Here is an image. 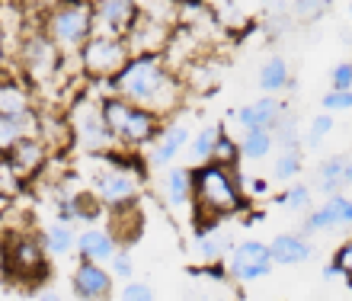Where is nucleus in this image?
Returning <instances> with one entry per match:
<instances>
[{"label": "nucleus", "instance_id": "obj_1", "mask_svg": "<svg viewBox=\"0 0 352 301\" xmlns=\"http://www.w3.org/2000/svg\"><path fill=\"white\" fill-rule=\"evenodd\" d=\"M112 96L148 109L157 119L176 113L183 106V80L164 65L160 55H131L122 71L109 80Z\"/></svg>", "mask_w": 352, "mask_h": 301}, {"label": "nucleus", "instance_id": "obj_2", "mask_svg": "<svg viewBox=\"0 0 352 301\" xmlns=\"http://www.w3.org/2000/svg\"><path fill=\"white\" fill-rule=\"evenodd\" d=\"M243 179H237V173L228 167H218V164H199V167L189 170V192H192L195 212L202 218H208L214 225V218L221 215H234L237 208L243 205Z\"/></svg>", "mask_w": 352, "mask_h": 301}, {"label": "nucleus", "instance_id": "obj_3", "mask_svg": "<svg viewBox=\"0 0 352 301\" xmlns=\"http://www.w3.org/2000/svg\"><path fill=\"white\" fill-rule=\"evenodd\" d=\"M100 113L112 135V142H116V148H125L129 154L154 144L160 129H164V119H157V115L148 113V109H138V106L125 103L119 96H106L100 103Z\"/></svg>", "mask_w": 352, "mask_h": 301}, {"label": "nucleus", "instance_id": "obj_4", "mask_svg": "<svg viewBox=\"0 0 352 301\" xmlns=\"http://www.w3.org/2000/svg\"><path fill=\"white\" fill-rule=\"evenodd\" d=\"M93 26V3H52L42 19V32L52 45L58 48V55H80V48L90 38Z\"/></svg>", "mask_w": 352, "mask_h": 301}, {"label": "nucleus", "instance_id": "obj_5", "mask_svg": "<svg viewBox=\"0 0 352 301\" xmlns=\"http://www.w3.org/2000/svg\"><path fill=\"white\" fill-rule=\"evenodd\" d=\"M3 269L19 285H38L48 276V254L42 237L29 231H10L3 237Z\"/></svg>", "mask_w": 352, "mask_h": 301}, {"label": "nucleus", "instance_id": "obj_6", "mask_svg": "<svg viewBox=\"0 0 352 301\" xmlns=\"http://www.w3.org/2000/svg\"><path fill=\"white\" fill-rule=\"evenodd\" d=\"M102 157L109 160V167L102 170L100 177L93 179V196L100 205H109V208H122V205H131L135 196H138V179L144 170L135 167V160H125L119 157L116 150L112 154H102Z\"/></svg>", "mask_w": 352, "mask_h": 301}, {"label": "nucleus", "instance_id": "obj_7", "mask_svg": "<svg viewBox=\"0 0 352 301\" xmlns=\"http://www.w3.org/2000/svg\"><path fill=\"white\" fill-rule=\"evenodd\" d=\"M67 132H71V142L77 144L80 150L87 154H112L116 150V142H112L109 129L102 122V113H100V103H93L90 96H80L71 113H67Z\"/></svg>", "mask_w": 352, "mask_h": 301}, {"label": "nucleus", "instance_id": "obj_8", "mask_svg": "<svg viewBox=\"0 0 352 301\" xmlns=\"http://www.w3.org/2000/svg\"><path fill=\"white\" fill-rule=\"evenodd\" d=\"M129 45L125 38H102V36H90L87 45L80 48V67L90 77H116L122 71V65L129 61Z\"/></svg>", "mask_w": 352, "mask_h": 301}, {"label": "nucleus", "instance_id": "obj_9", "mask_svg": "<svg viewBox=\"0 0 352 301\" xmlns=\"http://www.w3.org/2000/svg\"><path fill=\"white\" fill-rule=\"evenodd\" d=\"M141 7L131 0H100L93 3V26L90 36H102V38H125L138 19Z\"/></svg>", "mask_w": 352, "mask_h": 301}, {"label": "nucleus", "instance_id": "obj_10", "mask_svg": "<svg viewBox=\"0 0 352 301\" xmlns=\"http://www.w3.org/2000/svg\"><path fill=\"white\" fill-rule=\"evenodd\" d=\"M228 276L234 282H256L263 276L272 273V256H269V247L263 241H243V244L231 247V256H228Z\"/></svg>", "mask_w": 352, "mask_h": 301}, {"label": "nucleus", "instance_id": "obj_11", "mask_svg": "<svg viewBox=\"0 0 352 301\" xmlns=\"http://www.w3.org/2000/svg\"><path fill=\"white\" fill-rule=\"evenodd\" d=\"M23 65H26V71L32 74V80H38V84H45L48 77L58 74L61 55H58V48L45 38L42 29H38V32H29V36L23 38Z\"/></svg>", "mask_w": 352, "mask_h": 301}, {"label": "nucleus", "instance_id": "obj_12", "mask_svg": "<svg viewBox=\"0 0 352 301\" xmlns=\"http://www.w3.org/2000/svg\"><path fill=\"white\" fill-rule=\"evenodd\" d=\"M71 289L80 301H109L112 276L100 263H80L71 276Z\"/></svg>", "mask_w": 352, "mask_h": 301}, {"label": "nucleus", "instance_id": "obj_13", "mask_svg": "<svg viewBox=\"0 0 352 301\" xmlns=\"http://www.w3.org/2000/svg\"><path fill=\"white\" fill-rule=\"evenodd\" d=\"M282 115H285V103L276 100V96H263V100H256V103L234 109V119L241 122L243 132H253V129H266V132H272V125H276Z\"/></svg>", "mask_w": 352, "mask_h": 301}, {"label": "nucleus", "instance_id": "obj_14", "mask_svg": "<svg viewBox=\"0 0 352 301\" xmlns=\"http://www.w3.org/2000/svg\"><path fill=\"white\" fill-rule=\"evenodd\" d=\"M189 125L186 122H170L160 129L157 135V142H154V148H151V157L148 164L151 167H170L176 157H179V150L189 144Z\"/></svg>", "mask_w": 352, "mask_h": 301}, {"label": "nucleus", "instance_id": "obj_15", "mask_svg": "<svg viewBox=\"0 0 352 301\" xmlns=\"http://www.w3.org/2000/svg\"><path fill=\"white\" fill-rule=\"evenodd\" d=\"M74 250L80 254V263H100L102 266L116 256L119 244H116V237H112L109 231H102V227H87V231L77 234Z\"/></svg>", "mask_w": 352, "mask_h": 301}, {"label": "nucleus", "instance_id": "obj_16", "mask_svg": "<svg viewBox=\"0 0 352 301\" xmlns=\"http://www.w3.org/2000/svg\"><path fill=\"white\" fill-rule=\"evenodd\" d=\"M0 115H10V119L32 115V93L19 84L16 77L3 74V71H0Z\"/></svg>", "mask_w": 352, "mask_h": 301}, {"label": "nucleus", "instance_id": "obj_17", "mask_svg": "<svg viewBox=\"0 0 352 301\" xmlns=\"http://www.w3.org/2000/svg\"><path fill=\"white\" fill-rule=\"evenodd\" d=\"M269 256L278 266H301L311 260V244L305 234H278L269 241Z\"/></svg>", "mask_w": 352, "mask_h": 301}, {"label": "nucleus", "instance_id": "obj_18", "mask_svg": "<svg viewBox=\"0 0 352 301\" xmlns=\"http://www.w3.org/2000/svg\"><path fill=\"white\" fill-rule=\"evenodd\" d=\"M7 164L19 173V179L23 177H32L42 164H45V144H42V138L38 135H32V138H23V142L16 144V148L7 154Z\"/></svg>", "mask_w": 352, "mask_h": 301}, {"label": "nucleus", "instance_id": "obj_19", "mask_svg": "<svg viewBox=\"0 0 352 301\" xmlns=\"http://www.w3.org/2000/svg\"><path fill=\"white\" fill-rule=\"evenodd\" d=\"M32 135H38V115L36 113L26 115V119L0 115V157H7L23 138H32Z\"/></svg>", "mask_w": 352, "mask_h": 301}, {"label": "nucleus", "instance_id": "obj_20", "mask_svg": "<svg viewBox=\"0 0 352 301\" xmlns=\"http://www.w3.org/2000/svg\"><path fill=\"white\" fill-rule=\"evenodd\" d=\"M195 247H199V254H202L205 263H221L224 254H231V234L228 231H221V227H202L199 231V237H195Z\"/></svg>", "mask_w": 352, "mask_h": 301}, {"label": "nucleus", "instance_id": "obj_21", "mask_svg": "<svg viewBox=\"0 0 352 301\" xmlns=\"http://www.w3.org/2000/svg\"><path fill=\"white\" fill-rule=\"evenodd\" d=\"M346 157H327L320 167H317V192H324L327 199L330 196H340V189L346 186Z\"/></svg>", "mask_w": 352, "mask_h": 301}, {"label": "nucleus", "instance_id": "obj_22", "mask_svg": "<svg viewBox=\"0 0 352 301\" xmlns=\"http://www.w3.org/2000/svg\"><path fill=\"white\" fill-rule=\"evenodd\" d=\"M160 186H164V199H167L170 208H183L192 199V192H189V170L186 167H170Z\"/></svg>", "mask_w": 352, "mask_h": 301}, {"label": "nucleus", "instance_id": "obj_23", "mask_svg": "<svg viewBox=\"0 0 352 301\" xmlns=\"http://www.w3.org/2000/svg\"><path fill=\"white\" fill-rule=\"evenodd\" d=\"M74 244H77V234L71 231V225L52 221V225L42 231V247H45V254H52V256L74 254Z\"/></svg>", "mask_w": 352, "mask_h": 301}, {"label": "nucleus", "instance_id": "obj_24", "mask_svg": "<svg viewBox=\"0 0 352 301\" xmlns=\"http://www.w3.org/2000/svg\"><path fill=\"white\" fill-rule=\"evenodd\" d=\"M237 148H241V157H247V160H266L269 154H272V148H276V142H272V132L253 129V132L241 135Z\"/></svg>", "mask_w": 352, "mask_h": 301}, {"label": "nucleus", "instance_id": "obj_25", "mask_svg": "<svg viewBox=\"0 0 352 301\" xmlns=\"http://www.w3.org/2000/svg\"><path fill=\"white\" fill-rule=\"evenodd\" d=\"M260 87H263V93H266V96L278 93V90H285V87H288V65H285V58H269V61H263V67H260Z\"/></svg>", "mask_w": 352, "mask_h": 301}, {"label": "nucleus", "instance_id": "obj_26", "mask_svg": "<svg viewBox=\"0 0 352 301\" xmlns=\"http://www.w3.org/2000/svg\"><path fill=\"white\" fill-rule=\"evenodd\" d=\"M237 160H241V148H237V142H234L231 135H224V129H221L218 138H214V148H212V164L234 170Z\"/></svg>", "mask_w": 352, "mask_h": 301}, {"label": "nucleus", "instance_id": "obj_27", "mask_svg": "<svg viewBox=\"0 0 352 301\" xmlns=\"http://www.w3.org/2000/svg\"><path fill=\"white\" fill-rule=\"evenodd\" d=\"M218 132H221V125H205L202 132L192 138V144H189V157H192L195 164H208V160H212V148H214Z\"/></svg>", "mask_w": 352, "mask_h": 301}, {"label": "nucleus", "instance_id": "obj_28", "mask_svg": "<svg viewBox=\"0 0 352 301\" xmlns=\"http://www.w3.org/2000/svg\"><path fill=\"white\" fill-rule=\"evenodd\" d=\"M324 212L330 215L333 227H349L352 225V199L349 196H330Z\"/></svg>", "mask_w": 352, "mask_h": 301}, {"label": "nucleus", "instance_id": "obj_29", "mask_svg": "<svg viewBox=\"0 0 352 301\" xmlns=\"http://www.w3.org/2000/svg\"><path fill=\"white\" fill-rule=\"evenodd\" d=\"M278 205L292 208V212H305V208H311V186H305V183H292V186L278 196Z\"/></svg>", "mask_w": 352, "mask_h": 301}, {"label": "nucleus", "instance_id": "obj_30", "mask_svg": "<svg viewBox=\"0 0 352 301\" xmlns=\"http://www.w3.org/2000/svg\"><path fill=\"white\" fill-rule=\"evenodd\" d=\"M301 167H305V160H301V150H282L276 160V167H272V173H276V179H292L301 173Z\"/></svg>", "mask_w": 352, "mask_h": 301}, {"label": "nucleus", "instance_id": "obj_31", "mask_svg": "<svg viewBox=\"0 0 352 301\" xmlns=\"http://www.w3.org/2000/svg\"><path fill=\"white\" fill-rule=\"evenodd\" d=\"M19 189H23V179H19V173L7 164V157H0V196H3V199H13V196H19Z\"/></svg>", "mask_w": 352, "mask_h": 301}, {"label": "nucleus", "instance_id": "obj_32", "mask_svg": "<svg viewBox=\"0 0 352 301\" xmlns=\"http://www.w3.org/2000/svg\"><path fill=\"white\" fill-rule=\"evenodd\" d=\"M109 276H116V279H129L135 276V260H131V250H116V256L109 260Z\"/></svg>", "mask_w": 352, "mask_h": 301}, {"label": "nucleus", "instance_id": "obj_33", "mask_svg": "<svg viewBox=\"0 0 352 301\" xmlns=\"http://www.w3.org/2000/svg\"><path fill=\"white\" fill-rule=\"evenodd\" d=\"M324 109H327V115L352 109V90H330V93L324 96Z\"/></svg>", "mask_w": 352, "mask_h": 301}, {"label": "nucleus", "instance_id": "obj_34", "mask_svg": "<svg viewBox=\"0 0 352 301\" xmlns=\"http://www.w3.org/2000/svg\"><path fill=\"white\" fill-rule=\"evenodd\" d=\"M333 273L336 276H343V279H352V241H346L340 250L333 254Z\"/></svg>", "mask_w": 352, "mask_h": 301}, {"label": "nucleus", "instance_id": "obj_35", "mask_svg": "<svg viewBox=\"0 0 352 301\" xmlns=\"http://www.w3.org/2000/svg\"><path fill=\"white\" fill-rule=\"evenodd\" d=\"M330 129H333V115H314V122H311V132H307V144H320L330 135Z\"/></svg>", "mask_w": 352, "mask_h": 301}, {"label": "nucleus", "instance_id": "obj_36", "mask_svg": "<svg viewBox=\"0 0 352 301\" xmlns=\"http://www.w3.org/2000/svg\"><path fill=\"white\" fill-rule=\"evenodd\" d=\"M119 301H154V289L148 282H129L119 292Z\"/></svg>", "mask_w": 352, "mask_h": 301}, {"label": "nucleus", "instance_id": "obj_37", "mask_svg": "<svg viewBox=\"0 0 352 301\" xmlns=\"http://www.w3.org/2000/svg\"><path fill=\"white\" fill-rule=\"evenodd\" d=\"M333 227V221H330V215H327L324 208H317V212H311V215L305 218V234H314V231H330Z\"/></svg>", "mask_w": 352, "mask_h": 301}, {"label": "nucleus", "instance_id": "obj_38", "mask_svg": "<svg viewBox=\"0 0 352 301\" xmlns=\"http://www.w3.org/2000/svg\"><path fill=\"white\" fill-rule=\"evenodd\" d=\"M330 80H333V90H352V61H340Z\"/></svg>", "mask_w": 352, "mask_h": 301}, {"label": "nucleus", "instance_id": "obj_39", "mask_svg": "<svg viewBox=\"0 0 352 301\" xmlns=\"http://www.w3.org/2000/svg\"><path fill=\"white\" fill-rule=\"evenodd\" d=\"M266 183H263V179H256V183H253V189H250V192H253V196H263V192H266Z\"/></svg>", "mask_w": 352, "mask_h": 301}, {"label": "nucleus", "instance_id": "obj_40", "mask_svg": "<svg viewBox=\"0 0 352 301\" xmlns=\"http://www.w3.org/2000/svg\"><path fill=\"white\" fill-rule=\"evenodd\" d=\"M38 301H65V298H61V295H52V292H42Z\"/></svg>", "mask_w": 352, "mask_h": 301}, {"label": "nucleus", "instance_id": "obj_41", "mask_svg": "<svg viewBox=\"0 0 352 301\" xmlns=\"http://www.w3.org/2000/svg\"><path fill=\"white\" fill-rule=\"evenodd\" d=\"M346 186H352V160L346 164Z\"/></svg>", "mask_w": 352, "mask_h": 301}, {"label": "nucleus", "instance_id": "obj_42", "mask_svg": "<svg viewBox=\"0 0 352 301\" xmlns=\"http://www.w3.org/2000/svg\"><path fill=\"white\" fill-rule=\"evenodd\" d=\"M349 13H352V7H349Z\"/></svg>", "mask_w": 352, "mask_h": 301}, {"label": "nucleus", "instance_id": "obj_43", "mask_svg": "<svg viewBox=\"0 0 352 301\" xmlns=\"http://www.w3.org/2000/svg\"><path fill=\"white\" fill-rule=\"evenodd\" d=\"M218 301H224V298H218Z\"/></svg>", "mask_w": 352, "mask_h": 301}]
</instances>
